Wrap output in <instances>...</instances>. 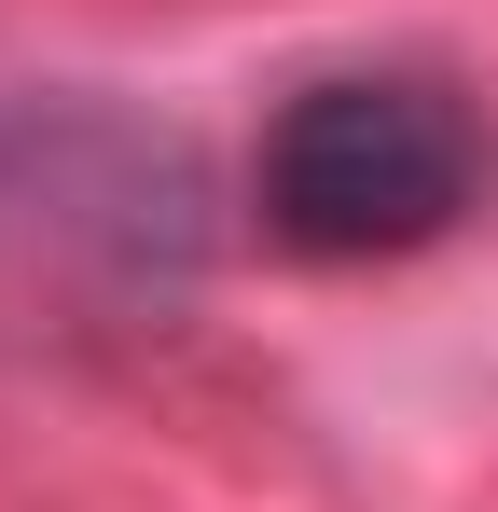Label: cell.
<instances>
[{"label":"cell","instance_id":"obj_1","mask_svg":"<svg viewBox=\"0 0 498 512\" xmlns=\"http://www.w3.org/2000/svg\"><path fill=\"white\" fill-rule=\"evenodd\" d=\"M208 263L194 153L111 97H0V319H166Z\"/></svg>","mask_w":498,"mask_h":512},{"label":"cell","instance_id":"obj_2","mask_svg":"<svg viewBox=\"0 0 498 512\" xmlns=\"http://www.w3.org/2000/svg\"><path fill=\"white\" fill-rule=\"evenodd\" d=\"M485 194V111L429 70H332L305 84L263 153H249V208L263 236L305 263H374V250H429L457 208Z\"/></svg>","mask_w":498,"mask_h":512}]
</instances>
